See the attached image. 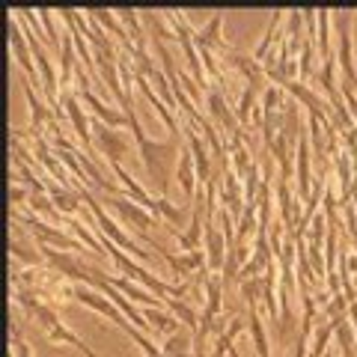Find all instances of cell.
<instances>
[{
  "instance_id": "6da1fadb",
  "label": "cell",
  "mask_w": 357,
  "mask_h": 357,
  "mask_svg": "<svg viewBox=\"0 0 357 357\" xmlns=\"http://www.w3.org/2000/svg\"><path fill=\"white\" fill-rule=\"evenodd\" d=\"M105 197H107V206L114 208L116 215L128 223V227H134V232H137V236L146 241L149 248H155V253H158V250H161V244H155V241L149 238V229L155 227V223H158V218H155L149 208H143L140 203L128 199V197H110V194H105Z\"/></svg>"
},
{
  "instance_id": "7a4b0ae2",
  "label": "cell",
  "mask_w": 357,
  "mask_h": 357,
  "mask_svg": "<svg viewBox=\"0 0 357 357\" xmlns=\"http://www.w3.org/2000/svg\"><path fill=\"white\" fill-rule=\"evenodd\" d=\"M337 21V42H340V48H337V63H340V69H342V84L345 86H354L357 84V63H354V48H351V21H354V13H342L340 18H333Z\"/></svg>"
},
{
  "instance_id": "3957f363",
  "label": "cell",
  "mask_w": 357,
  "mask_h": 357,
  "mask_svg": "<svg viewBox=\"0 0 357 357\" xmlns=\"http://www.w3.org/2000/svg\"><path fill=\"white\" fill-rule=\"evenodd\" d=\"M93 143H96V152L102 155L107 164H122V158L131 152L128 140L122 137L119 131L107 128L105 122H98V119H93Z\"/></svg>"
},
{
  "instance_id": "277c9868",
  "label": "cell",
  "mask_w": 357,
  "mask_h": 357,
  "mask_svg": "<svg viewBox=\"0 0 357 357\" xmlns=\"http://www.w3.org/2000/svg\"><path fill=\"white\" fill-rule=\"evenodd\" d=\"M63 98V107H66V116H69V122H72V131H75V137L84 143V152L89 155V158L96 161V143H93V122L86 119V110L81 107V98H77L75 93H69V89H66V93L60 96Z\"/></svg>"
},
{
  "instance_id": "5b68a950",
  "label": "cell",
  "mask_w": 357,
  "mask_h": 357,
  "mask_svg": "<svg viewBox=\"0 0 357 357\" xmlns=\"http://www.w3.org/2000/svg\"><path fill=\"white\" fill-rule=\"evenodd\" d=\"M227 256H229V241L223 236V229L215 220H206V268L211 274H223Z\"/></svg>"
},
{
  "instance_id": "8992f818",
  "label": "cell",
  "mask_w": 357,
  "mask_h": 357,
  "mask_svg": "<svg viewBox=\"0 0 357 357\" xmlns=\"http://www.w3.org/2000/svg\"><path fill=\"white\" fill-rule=\"evenodd\" d=\"M77 98H81V105H86L89 110H93V116L98 119V122H105L107 128H114V131H119L122 126H128V116L122 114L119 107H114V105H107L105 98H98V93H93V89H84V93H75Z\"/></svg>"
},
{
  "instance_id": "52a82bcc",
  "label": "cell",
  "mask_w": 357,
  "mask_h": 357,
  "mask_svg": "<svg viewBox=\"0 0 357 357\" xmlns=\"http://www.w3.org/2000/svg\"><path fill=\"white\" fill-rule=\"evenodd\" d=\"M176 178H178V188H182V194L188 203H194L197 199V191H199V173H197V164H194V155L191 149H182L178 152V164H176Z\"/></svg>"
},
{
  "instance_id": "ba28073f",
  "label": "cell",
  "mask_w": 357,
  "mask_h": 357,
  "mask_svg": "<svg viewBox=\"0 0 357 357\" xmlns=\"http://www.w3.org/2000/svg\"><path fill=\"white\" fill-rule=\"evenodd\" d=\"M295 164H298V199L307 203L316 182L310 178V143L304 134H298V143H295Z\"/></svg>"
},
{
  "instance_id": "9c48e42d",
  "label": "cell",
  "mask_w": 357,
  "mask_h": 357,
  "mask_svg": "<svg viewBox=\"0 0 357 357\" xmlns=\"http://www.w3.org/2000/svg\"><path fill=\"white\" fill-rule=\"evenodd\" d=\"M9 256H15V259H21L24 265H42L45 256L36 248H30V244H24V232H21V223H13V232H9Z\"/></svg>"
},
{
  "instance_id": "30bf717a",
  "label": "cell",
  "mask_w": 357,
  "mask_h": 357,
  "mask_svg": "<svg viewBox=\"0 0 357 357\" xmlns=\"http://www.w3.org/2000/svg\"><path fill=\"white\" fill-rule=\"evenodd\" d=\"M60 89L66 93L69 89V84H72V75L77 72V66H75V54H77V48H75V36L69 30L63 33V39H60Z\"/></svg>"
},
{
  "instance_id": "8fae6325",
  "label": "cell",
  "mask_w": 357,
  "mask_h": 357,
  "mask_svg": "<svg viewBox=\"0 0 357 357\" xmlns=\"http://www.w3.org/2000/svg\"><path fill=\"white\" fill-rule=\"evenodd\" d=\"M220 24H223V13H215L203 27L197 30V36H194L197 48H206V51H223L227 48L223 39H220Z\"/></svg>"
},
{
  "instance_id": "7c38bea8",
  "label": "cell",
  "mask_w": 357,
  "mask_h": 357,
  "mask_svg": "<svg viewBox=\"0 0 357 357\" xmlns=\"http://www.w3.org/2000/svg\"><path fill=\"white\" fill-rule=\"evenodd\" d=\"M203 292H206L203 316L220 319V310H223V277L220 274H208L206 283H203Z\"/></svg>"
},
{
  "instance_id": "4fadbf2b",
  "label": "cell",
  "mask_w": 357,
  "mask_h": 357,
  "mask_svg": "<svg viewBox=\"0 0 357 357\" xmlns=\"http://www.w3.org/2000/svg\"><path fill=\"white\" fill-rule=\"evenodd\" d=\"M143 316H146L152 331L161 333V337H173V333H178V328H182V321H178L170 310L164 312L161 307H146V310H143Z\"/></svg>"
},
{
  "instance_id": "5bb4252c",
  "label": "cell",
  "mask_w": 357,
  "mask_h": 357,
  "mask_svg": "<svg viewBox=\"0 0 357 357\" xmlns=\"http://www.w3.org/2000/svg\"><path fill=\"white\" fill-rule=\"evenodd\" d=\"M164 307L170 310L173 316H176L178 321H182V325H185L188 331H194V333H197L199 319H203V316H199V310H197V307H191L185 298H164Z\"/></svg>"
},
{
  "instance_id": "9a60e30c",
  "label": "cell",
  "mask_w": 357,
  "mask_h": 357,
  "mask_svg": "<svg viewBox=\"0 0 357 357\" xmlns=\"http://www.w3.org/2000/svg\"><path fill=\"white\" fill-rule=\"evenodd\" d=\"M45 333H48V340H51V342H66V345H72V349H77L84 357H98V354H96V351L89 349V345L81 340V337H77V333H75L72 328H66L63 321H60V325H54L51 331H45Z\"/></svg>"
},
{
  "instance_id": "2e32d148",
  "label": "cell",
  "mask_w": 357,
  "mask_h": 357,
  "mask_svg": "<svg viewBox=\"0 0 357 357\" xmlns=\"http://www.w3.org/2000/svg\"><path fill=\"white\" fill-rule=\"evenodd\" d=\"M250 340H253V349H256V357H271V351H268V333H265V325L259 319V310H250Z\"/></svg>"
},
{
  "instance_id": "e0dca14e",
  "label": "cell",
  "mask_w": 357,
  "mask_h": 357,
  "mask_svg": "<svg viewBox=\"0 0 357 357\" xmlns=\"http://www.w3.org/2000/svg\"><path fill=\"white\" fill-rule=\"evenodd\" d=\"M161 351H164V357H188V354H194V337L191 333H173V337L164 340Z\"/></svg>"
},
{
  "instance_id": "ac0fdd59",
  "label": "cell",
  "mask_w": 357,
  "mask_h": 357,
  "mask_svg": "<svg viewBox=\"0 0 357 357\" xmlns=\"http://www.w3.org/2000/svg\"><path fill=\"white\" fill-rule=\"evenodd\" d=\"M256 98H259V93L256 89H244L241 93V98H238V107H236V119H238V126L244 128V126H250V114L256 110Z\"/></svg>"
},
{
  "instance_id": "d6986e66",
  "label": "cell",
  "mask_w": 357,
  "mask_h": 357,
  "mask_svg": "<svg viewBox=\"0 0 357 357\" xmlns=\"http://www.w3.org/2000/svg\"><path fill=\"white\" fill-rule=\"evenodd\" d=\"M155 215H158L164 223H170V227H178V223H182V208H178L176 203H170L167 197L155 199Z\"/></svg>"
},
{
  "instance_id": "ffe728a7",
  "label": "cell",
  "mask_w": 357,
  "mask_h": 357,
  "mask_svg": "<svg viewBox=\"0 0 357 357\" xmlns=\"http://www.w3.org/2000/svg\"><path fill=\"white\" fill-rule=\"evenodd\" d=\"M36 18H39V24L45 27V39L60 48V39H63V36L57 33V27H54V13H51V9H45V6H39V9H36Z\"/></svg>"
},
{
  "instance_id": "44dd1931",
  "label": "cell",
  "mask_w": 357,
  "mask_h": 357,
  "mask_svg": "<svg viewBox=\"0 0 357 357\" xmlns=\"http://www.w3.org/2000/svg\"><path fill=\"white\" fill-rule=\"evenodd\" d=\"M241 286V298L250 304V310L256 307V301L262 298V277H248V280H238Z\"/></svg>"
},
{
  "instance_id": "7402d4cb",
  "label": "cell",
  "mask_w": 357,
  "mask_h": 357,
  "mask_svg": "<svg viewBox=\"0 0 357 357\" xmlns=\"http://www.w3.org/2000/svg\"><path fill=\"white\" fill-rule=\"evenodd\" d=\"M27 206H30L33 211H39V215H45V218H54V220L60 218V211L54 208V199H51V194H33Z\"/></svg>"
},
{
  "instance_id": "603a6c76",
  "label": "cell",
  "mask_w": 357,
  "mask_h": 357,
  "mask_svg": "<svg viewBox=\"0 0 357 357\" xmlns=\"http://www.w3.org/2000/svg\"><path fill=\"white\" fill-rule=\"evenodd\" d=\"M9 345H13V357H33L27 340L21 337V328L18 325H9Z\"/></svg>"
},
{
  "instance_id": "cb8c5ba5",
  "label": "cell",
  "mask_w": 357,
  "mask_h": 357,
  "mask_svg": "<svg viewBox=\"0 0 357 357\" xmlns=\"http://www.w3.org/2000/svg\"><path fill=\"white\" fill-rule=\"evenodd\" d=\"M30 197H33L30 188L18 185V182H13V188H9V203H13V206H24V199L30 203Z\"/></svg>"
}]
</instances>
